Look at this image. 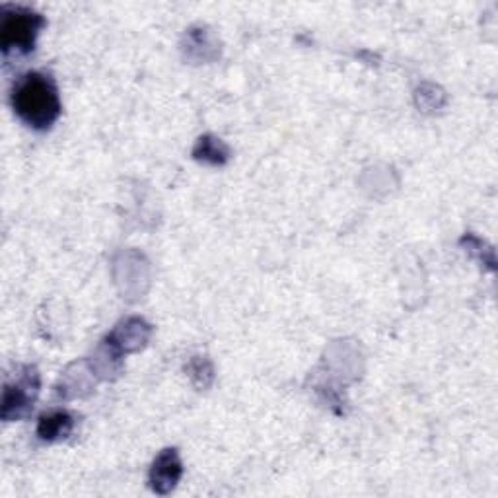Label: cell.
Here are the masks:
<instances>
[{
  "instance_id": "1",
  "label": "cell",
  "mask_w": 498,
  "mask_h": 498,
  "mask_svg": "<svg viewBox=\"0 0 498 498\" xmlns=\"http://www.w3.org/2000/svg\"><path fill=\"white\" fill-rule=\"evenodd\" d=\"M12 105L20 120L33 129H49L61 113L55 82L41 73L20 78L12 92Z\"/></svg>"
},
{
  "instance_id": "2",
  "label": "cell",
  "mask_w": 498,
  "mask_h": 498,
  "mask_svg": "<svg viewBox=\"0 0 498 498\" xmlns=\"http://www.w3.org/2000/svg\"><path fill=\"white\" fill-rule=\"evenodd\" d=\"M43 26V18L28 8H8L0 22V47L4 55L12 51L28 53L33 49L35 35Z\"/></svg>"
},
{
  "instance_id": "3",
  "label": "cell",
  "mask_w": 498,
  "mask_h": 498,
  "mask_svg": "<svg viewBox=\"0 0 498 498\" xmlns=\"http://www.w3.org/2000/svg\"><path fill=\"white\" fill-rule=\"evenodd\" d=\"M182 477V461L177 458L175 449H165L154 461L152 473H150V483L152 489L156 493H168L175 487V483Z\"/></svg>"
},
{
  "instance_id": "4",
  "label": "cell",
  "mask_w": 498,
  "mask_h": 498,
  "mask_svg": "<svg viewBox=\"0 0 498 498\" xmlns=\"http://www.w3.org/2000/svg\"><path fill=\"white\" fill-rule=\"evenodd\" d=\"M73 431V419L65 411H57L51 414H45L40 421V436L45 440H58V438H67Z\"/></svg>"
},
{
  "instance_id": "5",
  "label": "cell",
  "mask_w": 498,
  "mask_h": 498,
  "mask_svg": "<svg viewBox=\"0 0 498 498\" xmlns=\"http://www.w3.org/2000/svg\"><path fill=\"white\" fill-rule=\"evenodd\" d=\"M195 154L199 158H205V160H210V162H222L218 156H227V150L222 148V145L218 140L200 138Z\"/></svg>"
}]
</instances>
